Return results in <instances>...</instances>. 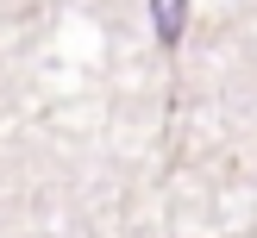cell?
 I'll return each mask as SVG.
<instances>
[{"label": "cell", "instance_id": "1", "mask_svg": "<svg viewBox=\"0 0 257 238\" xmlns=\"http://www.w3.org/2000/svg\"><path fill=\"white\" fill-rule=\"evenodd\" d=\"M151 25H157L163 44H176L182 25H188V0H151Z\"/></svg>", "mask_w": 257, "mask_h": 238}]
</instances>
